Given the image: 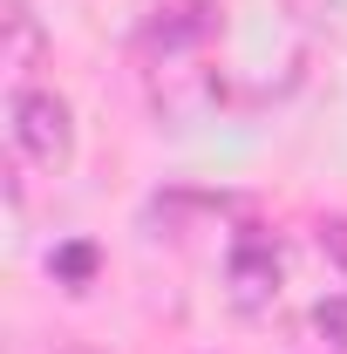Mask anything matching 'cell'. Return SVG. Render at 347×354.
Masks as SVG:
<instances>
[{"label": "cell", "instance_id": "1", "mask_svg": "<svg viewBox=\"0 0 347 354\" xmlns=\"http://www.w3.org/2000/svg\"><path fill=\"white\" fill-rule=\"evenodd\" d=\"M14 143L41 171H62L75 157V116H68V102L48 95V88H21L14 95Z\"/></svg>", "mask_w": 347, "mask_h": 354}, {"label": "cell", "instance_id": "2", "mask_svg": "<svg viewBox=\"0 0 347 354\" xmlns=\"http://www.w3.org/2000/svg\"><path fill=\"white\" fill-rule=\"evenodd\" d=\"M218 35V0H164L143 21V55H198Z\"/></svg>", "mask_w": 347, "mask_h": 354}, {"label": "cell", "instance_id": "3", "mask_svg": "<svg viewBox=\"0 0 347 354\" xmlns=\"http://www.w3.org/2000/svg\"><path fill=\"white\" fill-rule=\"evenodd\" d=\"M225 286H232V307L238 313H265L279 300V245L238 239L232 245V266H225Z\"/></svg>", "mask_w": 347, "mask_h": 354}, {"label": "cell", "instance_id": "4", "mask_svg": "<svg viewBox=\"0 0 347 354\" xmlns=\"http://www.w3.org/2000/svg\"><path fill=\"white\" fill-rule=\"evenodd\" d=\"M41 21H35V7L28 0H7L0 7V68H14V75H28L35 62H41Z\"/></svg>", "mask_w": 347, "mask_h": 354}, {"label": "cell", "instance_id": "5", "mask_svg": "<svg viewBox=\"0 0 347 354\" xmlns=\"http://www.w3.org/2000/svg\"><path fill=\"white\" fill-rule=\"evenodd\" d=\"M55 272H62L68 286H88V272H95V245H62V252H55Z\"/></svg>", "mask_w": 347, "mask_h": 354}, {"label": "cell", "instance_id": "6", "mask_svg": "<svg viewBox=\"0 0 347 354\" xmlns=\"http://www.w3.org/2000/svg\"><path fill=\"white\" fill-rule=\"evenodd\" d=\"M320 252H327L334 272L347 279V218H320Z\"/></svg>", "mask_w": 347, "mask_h": 354}, {"label": "cell", "instance_id": "7", "mask_svg": "<svg viewBox=\"0 0 347 354\" xmlns=\"http://www.w3.org/2000/svg\"><path fill=\"white\" fill-rule=\"evenodd\" d=\"M313 327H320V334H347V307L341 300H320V307H313Z\"/></svg>", "mask_w": 347, "mask_h": 354}, {"label": "cell", "instance_id": "8", "mask_svg": "<svg viewBox=\"0 0 347 354\" xmlns=\"http://www.w3.org/2000/svg\"><path fill=\"white\" fill-rule=\"evenodd\" d=\"M55 354H88V348H55Z\"/></svg>", "mask_w": 347, "mask_h": 354}]
</instances>
